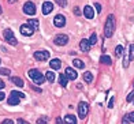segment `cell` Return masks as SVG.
<instances>
[{"label":"cell","mask_w":134,"mask_h":124,"mask_svg":"<svg viewBox=\"0 0 134 124\" xmlns=\"http://www.w3.org/2000/svg\"><path fill=\"white\" fill-rule=\"evenodd\" d=\"M18 0H8V3H16Z\"/></svg>","instance_id":"41"},{"label":"cell","mask_w":134,"mask_h":124,"mask_svg":"<svg viewBox=\"0 0 134 124\" xmlns=\"http://www.w3.org/2000/svg\"><path fill=\"white\" fill-rule=\"evenodd\" d=\"M52 10H53V4L51 2H45L44 4H42V14H44V15L51 14Z\"/></svg>","instance_id":"11"},{"label":"cell","mask_w":134,"mask_h":124,"mask_svg":"<svg viewBox=\"0 0 134 124\" xmlns=\"http://www.w3.org/2000/svg\"><path fill=\"white\" fill-rule=\"evenodd\" d=\"M49 66H51V68H53V70H59L60 66H62V61H60L59 59H52L49 61Z\"/></svg>","instance_id":"15"},{"label":"cell","mask_w":134,"mask_h":124,"mask_svg":"<svg viewBox=\"0 0 134 124\" xmlns=\"http://www.w3.org/2000/svg\"><path fill=\"white\" fill-rule=\"evenodd\" d=\"M83 15H85V18H88V19H92V18L94 16L93 7H90V5H86V7L83 8Z\"/></svg>","instance_id":"12"},{"label":"cell","mask_w":134,"mask_h":124,"mask_svg":"<svg viewBox=\"0 0 134 124\" xmlns=\"http://www.w3.org/2000/svg\"><path fill=\"white\" fill-rule=\"evenodd\" d=\"M130 60H134V44L130 45Z\"/></svg>","instance_id":"30"},{"label":"cell","mask_w":134,"mask_h":124,"mask_svg":"<svg viewBox=\"0 0 134 124\" xmlns=\"http://www.w3.org/2000/svg\"><path fill=\"white\" fill-rule=\"evenodd\" d=\"M4 86H5V83L3 82L2 79H0V90H3V89H4Z\"/></svg>","instance_id":"38"},{"label":"cell","mask_w":134,"mask_h":124,"mask_svg":"<svg viewBox=\"0 0 134 124\" xmlns=\"http://www.w3.org/2000/svg\"><path fill=\"white\" fill-rule=\"evenodd\" d=\"M64 74H66V76L69 78L70 80H75V79H77V76H78V74L75 72L74 68H70V67H67V68H66Z\"/></svg>","instance_id":"10"},{"label":"cell","mask_w":134,"mask_h":124,"mask_svg":"<svg viewBox=\"0 0 134 124\" xmlns=\"http://www.w3.org/2000/svg\"><path fill=\"white\" fill-rule=\"evenodd\" d=\"M133 100H134V90H133V91L130 93V94L127 96V98H126V101H127V102H131Z\"/></svg>","instance_id":"31"},{"label":"cell","mask_w":134,"mask_h":124,"mask_svg":"<svg viewBox=\"0 0 134 124\" xmlns=\"http://www.w3.org/2000/svg\"><path fill=\"white\" fill-rule=\"evenodd\" d=\"M94 7H96V10H97V12H101V5H100L99 3H96V4H94Z\"/></svg>","instance_id":"34"},{"label":"cell","mask_w":134,"mask_h":124,"mask_svg":"<svg viewBox=\"0 0 134 124\" xmlns=\"http://www.w3.org/2000/svg\"><path fill=\"white\" fill-rule=\"evenodd\" d=\"M100 61H101L103 64H105V66H111V63H112L111 57H109V56H107V55H103V56L100 57Z\"/></svg>","instance_id":"18"},{"label":"cell","mask_w":134,"mask_h":124,"mask_svg":"<svg viewBox=\"0 0 134 124\" xmlns=\"http://www.w3.org/2000/svg\"><path fill=\"white\" fill-rule=\"evenodd\" d=\"M53 25L56 27H63L64 25H66V18L62 15V14H59L55 16V19H53Z\"/></svg>","instance_id":"9"},{"label":"cell","mask_w":134,"mask_h":124,"mask_svg":"<svg viewBox=\"0 0 134 124\" xmlns=\"http://www.w3.org/2000/svg\"><path fill=\"white\" fill-rule=\"evenodd\" d=\"M80 48H81V51H82V52H88L89 49H90V42H89V40H86V38L81 40V42H80Z\"/></svg>","instance_id":"13"},{"label":"cell","mask_w":134,"mask_h":124,"mask_svg":"<svg viewBox=\"0 0 134 124\" xmlns=\"http://www.w3.org/2000/svg\"><path fill=\"white\" fill-rule=\"evenodd\" d=\"M74 14H75V15H78V16H80V15H81V10L78 8V7H75V8H74Z\"/></svg>","instance_id":"32"},{"label":"cell","mask_w":134,"mask_h":124,"mask_svg":"<svg viewBox=\"0 0 134 124\" xmlns=\"http://www.w3.org/2000/svg\"><path fill=\"white\" fill-rule=\"evenodd\" d=\"M115 33V16L114 15H108L107 22H105V29H104V34L105 37L111 38Z\"/></svg>","instance_id":"1"},{"label":"cell","mask_w":134,"mask_h":124,"mask_svg":"<svg viewBox=\"0 0 134 124\" xmlns=\"http://www.w3.org/2000/svg\"><path fill=\"white\" fill-rule=\"evenodd\" d=\"M114 107V98H111V100L108 101V108H112Z\"/></svg>","instance_id":"35"},{"label":"cell","mask_w":134,"mask_h":124,"mask_svg":"<svg viewBox=\"0 0 134 124\" xmlns=\"http://www.w3.org/2000/svg\"><path fill=\"white\" fill-rule=\"evenodd\" d=\"M3 36H4V40L7 41L8 44H11V45H16V44H18L16 38L14 37L13 30H10V29H5V30H4V33H3Z\"/></svg>","instance_id":"3"},{"label":"cell","mask_w":134,"mask_h":124,"mask_svg":"<svg viewBox=\"0 0 134 124\" xmlns=\"http://www.w3.org/2000/svg\"><path fill=\"white\" fill-rule=\"evenodd\" d=\"M0 15H2V7H0Z\"/></svg>","instance_id":"42"},{"label":"cell","mask_w":134,"mask_h":124,"mask_svg":"<svg viewBox=\"0 0 134 124\" xmlns=\"http://www.w3.org/2000/svg\"><path fill=\"white\" fill-rule=\"evenodd\" d=\"M83 80H85L86 83H90V82L93 80V75H92L90 72H85V74H83Z\"/></svg>","instance_id":"23"},{"label":"cell","mask_w":134,"mask_h":124,"mask_svg":"<svg viewBox=\"0 0 134 124\" xmlns=\"http://www.w3.org/2000/svg\"><path fill=\"white\" fill-rule=\"evenodd\" d=\"M10 72L8 68H0V75H10Z\"/></svg>","instance_id":"28"},{"label":"cell","mask_w":134,"mask_h":124,"mask_svg":"<svg viewBox=\"0 0 134 124\" xmlns=\"http://www.w3.org/2000/svg\"><path fill=\"white\" fill-rule=\"evenodd\" d=\"M21 33H22V36L30 37V36L34 33V29L30 26L29 23H27V25H22V26H21Z\"/></svg>","instance_id":"8"},{"label":"cell","mask_w":134,"mask_h":124,"mask_svg":"<svg viewBox=\"0 0 134 124\" xmlns=\"http://www.w3.org/2000/svg\"><path fill=\"white\" fill-rule=\"evenodd\" d=\"M56 4H59V7H66L67 5V0H55Z\"/></svg>","instance_id":"27"},{"label":"cell","mask_w":134,"mask_h":124,"mask_svg":"<svg viewBox=\"0 0 134 124\" xmlns=\"http://www.w3.org/2000/svg\"><path fill=\"white\" fill-rule=\"evenodd\" d=\"M89 42H90V45H94L96 42H97V36H96V33H93L92 36H90V40H89Z\"/></svg>","instance_id":"26"},{"label":"cell","mask_w":134,"mask_h":124,"mask_svg":"<svg viewBox=\"0 0 134 124\" xmlns=\"http://www.w3.org/2000/svg\"><path fill=\"white\" fill-rule=\"evenodd\" d=\"M67 42H69V37H67L66 34H58L56 37H55V44L59 45V46L66 45Z\"/></svg>","instance_id":"6"},{"label":"cell","mask_w":134,"mask_h":124,"mask_svg":"<svg viewBox=\"0 0 134 124\" xmlns=\"http://www.w3.org/2000/svg\"><path fill=\"white\" fill-rule=\"evenodd\" d=\"M19 100H21V98L18 97V96H15V94H10L7 102H8V105H18V104H19Z\"/></svg>","instance_id":"14"},{"label":"cell","mask_w":134,"mask_h":124,"mask_svg":"<svg viewBox=\"0 0 134 124\" xmlns=\"http://www.w3.org/2000/svg\"><path fill=\"white\" fill-rule=\"evenodd\" d=\"M11 82H13L14 85H16L18 87H23V85H25V82L21 79V78H18V76H11Z\"/></svg>","instance_id":"16"},{"label":"cell","mask_w":134,"mask_h":124,"mask_svg":"<svg viewBox=\"0 0 134 124\" xmlns=\"http://www.w3.org/2000/svg\"><path fill=\"white\" fill-rule=\"evenodd\" d=\"M29 76H30V79H32L34 83H37V85H42L45 82V76L42 75L38 70H34V68L29 70Z\"/></svg>","instance_id":"2"},{"label":"cell","mask_w":134,"mask_h":124,"mask_svg":"<svg viewBox=\"0 0 134 124\" xmlns=\"http://www.w3.org/2000/svg\"><path fill=\"white\" fill-rule=\"evenodd\" d=\"M18 123H19V124H26V121L23 119H18Z\"/></svg>","instance_id":"40"},{"label":"cell","mask_w":134,"mask_h":124,"mask_svg":"<svg viewBox=\"0 0 134 124\" xmlns=\"http://www.w3.org/2000/svg\"><path fill=\"white\" fill-rule=\"evenodd\" d=\"M129 60H130L129 57H125V63H123L125 67H129Z\"/></svg>","instance_id":"36"},{"label":"cell","mask_w":134,"mask_h":124,"mask_svg":"<svg viewBox=\"0 0 134 124\" xmlns=\"http://www.w3.org/2000/svg\"><path fill=\"white\" fill-rule=\"evenodd\" d=\"M88 112H89V105L86 102H80V105H78V116L81 119H85Z\"/></svg>","instance_id":"4"},{"label":"cell","mask_w":134,"mask_h":124,"mask_svg":"<svg viewBox=\"0 0 134 124\" xmlns=\"http://www.w3.org/2000/svg\"><path fill=\"white\" fill-rule=\"evenodd\" d=\"M11 94H15V96L19 97V98H25V94H23V93H21V91H16V90H13V91H11Z\"/></svg>","instance_id":"29"},{"label":"cell","mask_w":134,"mask_h":124,"mask_svg":"<svg viewBox=\"0 0 134 124\" xmlns=\"http://www.w3.org/2000/svg\"><path fill=\"white\" fill-rule=\"evenodd\" d=\"M72 64H74V67H75V68H83V67H85L83 61H82V60H80V59H74V60H72Z\"/></svg>","instance_id":"21"},{"label":"cell","mask_w":134,"mask_h":124,"mask_svg":"<svg viewBox=\"0 0 134 124\" xmlns=\"http://www.w3.org/2000/svg\"><path fill=\"white\" fill-rule=\"evenodd\" d=\"M115 55H116L118 57L123 56V46H122V45H118L116 49H115Z\"/></svg>","instance_id":"25"},{"label":"cell","mask_w":134,"mask_h":124,"mask_svg":"<svg viewBox=\"0 0 134 124\" xmlns=\"http://www.w3.org/2000/svg\"><path fill=\"white\" fill-rule=\"evenodd\" d=\"M64 121H66V123L75 124V123H77V117H75V116H72V115H67V116L64 117Z\"/></svg>","instance_id":"20"},{"label":"cell","mask_w":134,"mask_h":124,"mask_svg":"<svg viewBox=\"0 0 134 124\" xmlns=\"http://www.w3.org/2000/svg\"><path fill=\"white\" fill-rule=\"evenodd\" d=\"M47 121H48L47 117H41V119H38V120H37V123H47Z\"/></svg>","instance_id":"33"},{"label":"cell","mask_w":134,"mask_h":124,"mask_svg":"<svg viewBox=\"0 0 134 124\" xmlns=\"http://www.w3.org/2000/svg\"><path fill=\"white\" fill-rule=\"evenodd\" d=\"M23 12L27 15H34L36 14V5L32 2H27L25 5H23Z\"/></svg>","instance_id":"7"},{"label":"cell","mask_w":134,"mask_h":124,"mask_svg":"<svg viewBox=\"0 0 134 124\" xmlns=\"http://www.w3.org/2000/svg\"><path fill=\"white\" fill-rule=\"evenodd\" d=\"M67 80H69V78L66 76V74H60V75H59V83H60V86L66 87V86H67Z\"/></svg>","instance_id":"17"},{"label":"cell","mask_w":134,"mask_h":124,"mask_svg":"<svg viewBox=\"0 0 134 124\" xmlns=\"http://www.w3.org/2000/svg\"><path fill=\"white\" fill-rule=\"evenodd\" d=\"M45 78H47V80H48V82H53V80H55V74L52 72V71H47L45 72Z\"/></svg>","instance_id":"22"},{"label":"cell","mask_w":134,"mask_h":124,"mask_svg":"<svg viewBox=\"0 0 134 124\" xmlns=\"http://www.w3.org/2000/svg\"><path fill=\"white\" fill-rule=\"evenodd\" d=\"M122 121H123V123H134V112L126 115L123 119H122Z\"/></svg>","instance_id":"19"},{"label":"cell","mask_w":134,"mask_h":124,"mask_svg":"<svg viewBox=\"0 0 134 124\" xmlns=\"http://www.w3.org/2000/svg\"><path fill=\"white\" fill-rule=\"evenodd\" d=\"M4 98H5V94H4L3 91H0V101H3Z\"/></svg>","instance_id":"37"},{"label":"cell","mask_w":134,"mask_h":124,"mask_svg":"<svg viewBox=\"0 0 134 124\" xmlns=\"http://www.w3.org/2000/svg\"><path fill=\"white\" fill-rule=\"evenodd\" d=\"M27 23H29L30 26H32V27L34 29V30H36V29H38V21H37V19H29V21H27Z\"/></svg>","instance_id":"24"},{"label":"cell","mask_w":134,"mask_h":124,"mask_svg":"<svg viewBox=\"0 0 134 124\" xmlns=\"http://www.w3.org/2000/svg\"><path fill=\"white\" fill-rule=\"evenodd\" d=\"M34 59L38 61H45L49 59V52L48 51H37V52H34Z\"/></svg>","instance_id":"5"},{"label":"cell","mask_w":134,"mask_h":124,"mask_svg":"<svg viewBox=\"0 0 134 124\" xmlns=\"http://www.w3.org/2000/svg\"><path fill=\"white\" fill-rule=\"evenodd\" d=\"M3 123H4V124H13V120H8V119H7V120H4Z\"/></svg>","instance_id":"39"}]
</instances>
